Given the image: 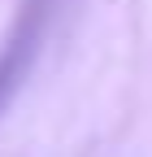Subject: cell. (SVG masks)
Wrapping results in <instances>:
<instances>
[{
	"label": "cell",
	"mask_w": 152,
	"mask_h": 157,
	"mask_svg": "<svg viewBox=\"0 0 152 157\" xmlns=\"http://www.w3.org/2000/svg\"><path fill=\"white\" fill-rule=\"evenodd\" d=\"M26 48H31V31H22L5 52H0V105H5V96L13 92V83L22 78V57H26Z\"/></svg>",
	"instance_id": "cell-1"
}]
</instances>
